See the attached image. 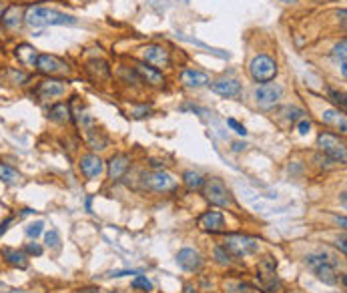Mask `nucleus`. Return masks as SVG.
Listing matches in <instances>:
<instances>
[{
	"label": "nucleus",
	"mask_w": 347,
	"mask_h": 293,
	"mask_svg": "<svg viewBox=\"0 0 347 293\" xmlns=\"http://www.w3.org/2000/svg\"><path fill=\"white\" fill-rule=\"evenodd\" d=\"M24 22L30 24L32 28L40 26H75L77 18L71 14H65L56 8H46L40 4H30L24 10Z\"/></svg>",
	"instance_id": "obj_1"
},
{
	"label": "nucleus",
	"mask_w": 347,
	"mask_h": 293,
	"mask_svg": "<svg viewBox=\"0 0 347 293\" xmlns=\"http://www.w3.org/2000/svg\"><path fill=\"white\" fill-rule=\"evenodd\" d=\"M307 267L313 271V275L323 281L325 285H337L339 283V271L335 267V261L327 253H309L305 257Z\"/></svg>",
	"instance_id": "obj_2"
},
{
	"label": "nucleus",
	"mask_w": 347,
	"mask_h": 293,
	"mask_svg": "<svg viewBox=\"0 0 347 293\" xmlns=\"http://www.w3.org/2000/svg\"><path fill=\"white\" fill-rule=\"evenodd\" d=\"M223 249H225L231 257H247V255L259 251V241H257L255 237H249V235L227 233V235H225Z\"/></svg>",
	"instance_id": "obj_3"
},
{
	"label": "nucleus",
	"mask_w": 347,
	"mask_h": 293,
	"mask_svg": "<svg viewBox=\"0 0 347 293\" xmlns=\"http://www.w3.org/2000/svg\"><path fill=\"white\" fill-rule=\"evenodd\" d=\"M317 146L319 151L323 153V157L329 161V163H345L347 161V153L343 141H339L337 135L333 133H321L317 137Z\"/></svg>",
	"instance_id": "obj_4"
},
{
	"label": "nucleus",
	"mask_w": 347,
	"mask_h": 293,
	"mask_svg": "<svg viewBox=\"0 0 347 293\" xmlns=\"http://www.w3.org/2000/svg\"><path fill=\"white\" fill-rule=\"evenodd\" d=\"M201 191H203L205 199L215 207H229L231 205V193H229L227 185L217 177L205 179V185Z\"/></svg>",
	"instance_id": "obj_5"
},
{
	"label": "nucleus",
	"mask_w": 347,
	"mask_h": 293,
	"mask_svg": "<svg viewBox=\"0 0 347 293\" xmlns=\"http://www.w3.org/2000/svg\"><path fill=\"white\" fill-rule=\"evenodd\" d=\"M34 69H36V73L44 74V76H48V78L67 76V74L71 73V67H69L63 59H59V57H54V55H38Z\"/></svg>",
	"instance_id": "obj_6"
},
{
	"label": "nucleus",
	"mask_w": 347,
	"mask_h": 293,
	"mask_svg": "<svg viewBox=\"0 0 347 293\" xmlns=\"http://www.w3.org/2000/svg\"><path fill=\"white\" fill-rule=\"evenodd\" d=\"M143 187L155 193H167L177 187V179L167 171H153L149 175H143Z\"/></svg>",
	"instance_id": "obj_7"
},
{
	"label": "nucleus",
	"mask_w": 347,
	"mask_h": 293,
	"mask_svg": "<svg viewBox=\"0 0 347 293\" xmlns=\"http://www.w3.org/2000/svg\"><path fill=\"white\" fill-rule=\"evenodd\" d=\"M249 73H251V76H253L255 82H269V80H273L275 74H277V65H275V61H273L271 57H267V55H257V57L251 61V65H249Z\"/></svg>",
	"instance_id": "obj_8"
},
{
	"label": "nucleus",
	"mask_w": 347,
	"mask_h": 293,
	"mask_svg": "<svg viewBox=\"0 0 347 293\" xmlns=\"http://www.w3.org/2000/svg\"><path fill=\"white\" fill-rule=\"evenodd\" d=\"M283 94V88L275 82H263L255 88V99H257V105L263 109H269V107H275L279 103Z\"/></svg>",
	"instance_id": "obj_9"
},
{
	"label": "nucleus",
	"mask_w": 347,
	"mask_h": 293,
	"mask_svg": "<svg viewBox=\"0 0 347 293\" xmlns=\"http://www.w3.org/2000/svg\"><path fill=\"white\" fill-rule=\"evenodd\" d=\"M24 6L22 4H8L2 14H0V24L6 28V30H18L24 22Z\"/></svg>",
	"instance_id": "obj_10"
},
{
	"label": "nucleus",
	"mask_w": 347,
	"mask_h": 293,
	"mask_svg": "<svg viewBox=\"0 0 347 293\" xmlns=\"http://www.w3.org/2000/svg\"><path fill=\"white\" fill-rule=\"evenodd\" d=\"M79 169L81 173L87 177V179H96L104 173V161L94 155V153H88V155H83L81 161H79Z\"/></svg>",
	"instance_id": "obj_11"
},
{
	"label": "nucleus",
	"mask_w": 347,
	"mask_h": 293,
	"mask_svg": "<svg viewBox=\"0 0 347 293\" xmlns=\"http://www.w3.org/2000/svg\"><path fill=\"white\" fill-rule=\"evenodd\" d=\"M143 57L149 65H153L155 69H163L171 63V57H169V51L161 44H149L143 48Z\"/></svg>",
	"instance_id": "obj_12"
},
{
	"label": "nucleus",
	"mask_w": 347,
	"mask_h": 293,
	"mask_svg": "<svg viewBox=\"0 0 347 293\" xmlns=\"http://www.w3.org/2000/svg\"><path fill=\"white\" fill-rule=\"evenodd\" d=\"M65 92H67V84H65V80H59V78H44L36 86V94L40 99H54Z\"/></svg>",
	"instance_id": "obj_13"
},
{
	"label": "nucleus",
	"mask_w": 347,
	"mask_h": 293,
	"mask_svg": "<svg viewBox=\"0 0 347 293\" xmlns=\"http://www.w3.org/2000/svg\"><path fill=\"white\" fill-rule=\"evenodd\" d=\"M0 257L6 265L16 267V269H26L28 267V255L22 249L16 247H2L0 249Z\"/></svg>",
	"instance_id": "obj_14"
},
{
	"label": "nucleus",
	"mask_w": 347,
	"mask_h": 293,
	"mask_svg": "<svg viewBox=\"0 0 347 293\" xmlns=\"http://www.w3.org/2000/svg\"><path fill=\"white\" fill-rule=\"evenodd\" d=\"M177 263L185 271H197V269H201L203 259H201V253L199 251H195L191 247H185V249H181L177 253Z\"/></svg>",
	"instance_id": "obj_15"
},
{
	"label": "nucleus",
	"mask_w": 347,
	"mask_h": 293,
	"mask_svg": "<svg viewBox=\"0 0 347 293\" xmlns=\"http://www.w3.org/2000/svg\"><path fill=\"white\" fill-rule=\"evenodd\" d=\"M199 227L203 231H209V233H221L223 227H225V217H223L221 211L211 209V211H207V213H203L199 217Z\"/></svg>",
	"instance_id": "obj_16"
},
{
	"label": "nucleus",
	"mask_w": 347,
	"mask_h": 293,
	"mask_svg": "<svg viewBox=\"0 0 347 293\" xmlns=\"http://www.w3.org/2000/svg\"><path fill=\"white\" fill-rule=\"evenodd\" d=\"M129 167H131V157L119 153L108 161V177L112 181H121L125 177V173L129 171Z\"/></svg>",
	"instance_id": "obj_17"
},
{
	"label": "nucleus",
	"mask_w": 347,
	"mask_h": 293,
	"mask_svg": "<svg viewBox=\"0 0 347 293\" xmlns=\"http://www.w3.org/2000/svg\"><path fill=\"white\" fill-rule=\"evenodd\" d=\"M211 88H213L217 94L227 96V99L239 96V94H241V82L235 80V78H221V80H215V82L211 84Z\"/></svg>",
	"instance_id": "obj_18"
},
{
	"label": "nucleus",
	"mask_w": 347,
	"mask_h": 293,
	"mask_svg": "<svg viewBox=\"0 0 347 293\" xmlns=\"http://www.w3.org/2000/svg\"><path fill=\"white\" fill-rule=\"evenodd\" d=\"M14 57L16 61L22 65V67H34L36 65V59H38V53L32 44L28 42H20L14 46Z\"/></svg>",
	"instance_id": "obj_19"
},
{
	"label": "nucleus",
	"mask_w": 347,
	"mask_h": 293,
	"mask_svg": "<svg viewBox=\"0 0 347 293\" xmlns=\"http://www.w3.org/2000/svg\"><path fill=\"white\" fill-rule=\"evenodd\" d=\"M135 71L139 73V76H141L143 80H147V82L153 84V86L163 84V74H161V71L155 69V67H149L147 63H137V65H135Z\"/></svg>",
	"instance_id": "obj_20"
},
{
	"label": "nucleus",
	"mask_w": 347,
	"mask_h": 293,
	"mask_svg": "<svg viewBox=\"0 0 347 293\" xmlns=\"http://www.w3.org/2000/svg\"><path fill=\"white\" fill-rule=\"evenodd\" d=\"M181 80L187 86H205V84H209V76L207 74L201 73V71H193V69L183 71L181 73Z\"/></svg>",
	"instance_id": "obj_21"
},
{
	"label": "nucleus",
	"mask_w": 347,
	"mask_h": 293,
	"mask_svg": "<svg viewBox=\"0 0 347 293\" xmlns=\"http://www.w3.org/2000/svg\"><path fill=\"white\" fill-rule=\"evenodd\" d=\"M48 119L54 121V123H67V121H71V107L65 105V103L52 105L50 111H48Z\"/></svg>",
	"instance_id": "obj_22"
},
{
	"label": "nucleus",
	"mask_w": 347,
	"mask_h": 293,
	"mask_svg": "<svg viewBox=\"0 0 347 293\" xmlns=\"http://www.w3.org/2000/svg\"><path fill=\"white\" fill-rule=\"evenodd\" d=\"M183 183H185V187H187L189 191H201L203 185H205V179H203V175L197 173V171H185V173H183Z\"/></svg>",
	"instance_id": "obj_23"
},
{
	"label": "nucleus",
	"mask_w": 347,
	"mask_h": 293,
	"mask_svg": "<svg viewBox=\"0 0 347 293\" xmlns=\"http://www.w3.org/2000/svg\"><path fill=\"white\" fill-rule=\"evenodd\" d=\"M20 179H22V175L14 167H10L6 163H0V181L4 185H18Z\"/></svg>",
	"instance_id": "obj_24"
},
{
	"label": "nucleus",
	"mask_w": 347,
	"mask_h": 293,
	"mask_svg": "<svg viewBox=\"0 0 347 293\" xmlns=\"http://www.w3.org/2000/svg\"><path fill=\"white\" fill-rule=\"evenodd\" d=\"M4 74H6V82L18 84V86H22L30 80V74H26L24 71H18V69H6Z\"/></svg>",
	"instance_id": "obj_25"
},
{
	"label": "nucleus",
	"mask_w": 347,
	"mask_h": 293,
	"mask_svg": "<svg viewBox=\"0 0 347 293\" xmlns=\"http://www.w3.org/2000/svg\"><path fill=\"white\" fill-rule=\"evenodd\" d=\"M225 289L227 293H259L257 287H253L251 283H245V281H227Z\"/></svg>",
	"instance_id": "obj_26"
},
{
	"label": "nucleus",
	"mask_w": 347,
	"mask_h": 293,
	"mask_svg": "<svg viewBox=\"0 0 347 293\" xmlns=\"http://www.w3.org/2000/svg\"><path fill=\"white\" fill-rule=\"evenodd\" d=\"M345 46H347V40L345 38H341L337 44H335V48H333V57H335V61L341 65V73H343V76H345L347 73V63H345Z\"/></svg>",
	"instance_id": "obj_27"
},
{
	"label": "nucleus",
	"mask_w": 347,
	"mask_h": 293,
	"mask_svg": "<svg viewBox=\"0 0 347 293\" xmlns=\"http://www.w3.org/2000/svg\"><path fill=\"white\" fill-rule=\"evenodd\" d=\"M133 289H143V291H153V283H151V279L147 277V275H137L135 279H133Z\"/></svg>",
	"instance_id": "obj_28"
},
{
	"label": "nucleus",
	"mask_w": 347,
	"mask_h": 293,
	"mask_svg": "<svg viewBox=\"0 0 347 293\" xmlns=\"http://www.w3.org/2000/svg\"><path fill=\"white\" fill-rule=\"evenodd\" d=\"M44 245L48 249H59L61 247V237H59V233L54 229H50V231L44 233Z\"/></svg>",
	"instance_id": "obj_29"
},
{
	"label": "nucleus",
	"mask_w": 347,
	"mask_h": 293,
	"mask_svg": "<svg viewBox=\"0 0 347 293\" xmlns=\"http://www.w3.org/2000/svg\"><path fill=\"white\" fill-rule=\"evenodd\" d=\"M42 231H44V223L42 221H34V223H28L26 225V235L30 239H36L38 235H42Z\"/></svg>",
	"instance_id": "obj_30"
},
{
	"label": "nucleus",
	"mask_w": 347,
	"mask_h": 293,
	"mask_svg": "<svg viewBox=\"0 0 347 293\" xmlns=\"http://www.w3.org/2000/svg\"><path fill=\"white\" fill-rule=\"evenodd\" d=\"M22 251H24L28 257H32V255H34V257H40V255L44 253V247H42L40 243H36V241H30V243H26V245H24V249H22Z\"/></svg>",
	"instance_id": "obj_31"
},
{
	"label": "nucleus",
	"mask_w": 347,
	"mask_h": 293,
	"mask_svg": "<svg viewBox=\"0 0 347 293\" xmlns=\"http://www.w3.org/2000/svg\"><path fill=\"white\" fill-rule=\"evenodd\" d=\"M215 259H217V263H221V265H229V263L233 261V257L223 249V245L215 247Z\"/></svg>",
	"instance_id": "obj_32"
},
{
	"label": "nucleus",
	"mask_w": 347,
	"mask_h": 293,
	"mask_svg": "<svg viewBox=\"0 0 347 293\" xmlns=\"http://www.w3.org/2000/svg\"><path fill=\"white\" fill-rule=\"evenodd\" d=\"M329 96H331V101H333L337 107H341V111H345V92H339V90L329 88Z\"/></svg>",
	"instance_id": "obj_33"
},
{
	"label": "nucleus",
	"mask_w": 347,
	"mask_h": 293,
	"mask_svg": "<svg viewBox=\"0 0 347 293\" xmlns=\"http://www.w3.org/2000/svg\"><path fill=\"white\" fill-rule=\"evenodd\" d=\"M227 125H229V127H231V129H233L237 135H243V137L247 135V129H245L241 123H237L235 119H227Z\"/></svg>",
	"instance_id": "obj_34"
},
{
	"label": "nucleus",
	"mask_w": 347,
	"mask_h": 293,
	"mask_svg": "<svg viewBox=\"0 0 347 293\" xmlns=\"http://www.w3.org/2000/svg\"><path fill=\"white\" fill-rule=\"evenodd\" d=\"M321 119H323V123L331 125V123H337V121H339V115H337L335 111H325V113L321 115Z\"/></svg>",
	"instance_id": "obj_35"
},
{
	"label": "nucleus",
	"mask_w": 347,
	"mask_h": 293,
	"mask_svg": "<svg viewBox=\"0 0 347 293\" xmlns=\"http://www.w3.org/2000/svg\"><path fill=\"white\" fill-rule=\"evenodd\" d=\"M297 131H299V135H307L311 131V121L309 119H301L297 123Z\"/></svg>",
	"instance_id": "obj_36"
},
{
	"label": "nucleus",
	"mask_w": 347,
	"mask_h": 293,
	"mask_svg": "<svg viewBox=\"0 0 347 293\" xmlns=\"http://www.w3.org/2000/svg\"><path fill=\"white\" fill-rule=\"evenodd\" d=\"M12 223H14V215H8L6 219L0 223V237H2V235H4L6 231H8V227H10Z\"/></svg>",
	"instance_id": "obj_37"
},
{
	"label": "nucleus",
	"mask_w": 347,
	"mask_h": 293,
	"mask_svg": "<svg viewBox=\"0 0 347 293\" xmlns=\"http://www.w3.org/2000/svg\"><path fill=\"white\" fill-rule=\"evenodd\" d=\"M125 275H139V271H112L110 277H125Z\"/></svg>",
	"instance_id": "obj_38"
},
{
	"label": "nucleus",
	"mask_w": 347,
	"mask_h": 293,
	"mask_svg": "<svg viewBox=\"0 0 347 293\" xmlns=\"http://www.w3.org/2000/svg\"><path fill=\"white\" fill-rule=\"evenodd\" d=\"M335 247H337V249H339V251H341V253H343V255H345V237H341V239H337V241H335Z\"/></svg>",
	"instance_id": "obj_39"
},
{
	"label": "nucleus",
	"mask_w": 347,
	"mask_h": 293,
	"mask_svg": "<svg viewBox=\"0 0 347 293\" xmlns=\"http://www.w3.org/2000/svg\"><path fill=\"white\" fill-rule=\"evenodd\" d=\"M151 167L161 171V169H163V163H161V161H157V159H153V161H151Z\"/></svg>",
	"instance_id": "obj_40"
},
{
	"label": "nucleus",
	"mask_w": 347,
	"mask_h": 293,
	"mask_svg": "<svg viewBox=\"0 0 347 293\" xmlns=\"http://www.w3.org/2000/svg\"><path fill=\"white\" fill-rule=\"evenodd\" d=\"M243 149H245V143H233V151L239 153V151H243Z\"/></svg>",
	"instance_id": "obj_41"
},
{
	"label": "nucleus",
	"mask_w": 347,
	"mask_h": 293,
	"mask_svg": "<svg viewBox=\"0 0 347 293\" xmlns=\"http://www.w3.org/2000/svg\"><path fill=\"white\" fill-rule=\"evenodd\" d=\"M185 293H197V289H195L193 285H187V287H185Z\"/></svg>",
	"instance_id": "obj_42"
},
{
	"label": "nucleus",
	"mask_w": 347,
	"mask_h": 293,
	"mask_svg": "<svg viewBox=\"0 0 347 293\" xmlns=\"http://www.w3.org/2000/svg\"><path fill=\"white\" fill-rule=\"evenodd\" d=\"M32 213H34L32 209H22V211H20V215H32Z\"/></svg>",
	"instance_id": "obj_43"
},
{
	"label": "nucleus",
	"mask_w": 347,
	"mask_h": 293,
	"mask_svg": "<svg viewBox=\"0 0 347 293\" xmlns=\"http://www.w3.org/2000/svg\"><path fill=\"white\" fill-rule=\"evenodd\" d=\"M337 223L341 225V229H345V217H341V219H337Z\"/></svg>",
	"instance_id": "obj_44"
},
{
	"label": "nucleus",
	"mask_w": 347,
	"mask_h": 293,
	"mask_svg": "<svg viewBox=\"0 0 347 293\" xmlns=\"http://www.w3.org/2000/svg\"><path fill=\"white\" fill-rule=\"evenodd\" d=\"M79 293H98V291H94V289H81Z\"/></svg>",
	"instance_id": "obj_45"
},
{
	"label": "nucleus",
	"mask_w": 347,
	"mask_h": 293,
	"mask_svg": "<svg viewBox=\"0 0 347 293\" xmlns=\"http://www.w3.org/2000/svg\"><path fill=\"white\" fill-rule=\"evenodd\" d=\"M279 2H283V4H293V2H297V0H279Z\"/></svg>",
	"instance_id": "obj_46"
},
{
	"label": "nucleus",
	"mask_w": 347,
	"mask_h": 293,
	"mask_svg": "<svg viewBox=\"0 0 347 293\" xmlns=\"http://www.w3.org/2000/svg\"><path fill=\"white\" fill-rule=\"evenodd\" d=\"M108 293H119V291H108Z\"/></svg>",
	"instance_id": "obj_47"
},
{
	"label": "nucleus",
	"mask_w": 347,
	"mask_h": 293,
	"mask_svg": "<svg viewBox=\"0 0 347 293\" xmlns=\"http://www.w3.org/2000/svg\"><path fill=\"white\" fill-rule=\"evenodd\" d=\"M295 293H299V291H295Z\"/></svg>",
	"instance_id": "obj_48"
}]
</instances>
